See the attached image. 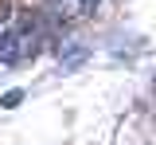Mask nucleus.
Masks as SVG:
<instances>
[{"mask_svg": "<svg viewBox=\"0 0 156 145\" xmlns=\"http://www.w3.org/2000/svg\"><path fill=\"white\" fill-rule=\"evenodd\" d=\"M82 59H86V43L66 39L62 47H58V63H62V71H74V67H82Z\"/></svg>", "mask_w": 156, "mask_h": 145, "instance_id": "f257e3e1", "label": "nucleus"}, {"mask_svg": "<svg viewBox=\"0 0 156 145\" xmlns=\"http://www.w3.org/2000/svg\"><path fill=\"white\" fill-rule=\"evenodd\" d=\"M20 102H23V90H8V94L0 98V106H4V110H16Z\"/></svg>", "mask_w": 156, "mask_h": 145, "instance_id": "f03ea898", "label": "nucleus"}, {"mask_svg": "<svg viewBox=\"0 0 156 145\" xmlns=\"http://www.w3.org/2000/svg\"><path fill=\"white\" fill-rule=\"evenodd\" d=\"M78 4H82V8H86V12H90V8H94V4H98V0H78Z\"/></svg>", "mask_w": 156, "mask_h": 145, "instance_id": "7ed1b4c3", "label": "nucleus"}]
</instances>
